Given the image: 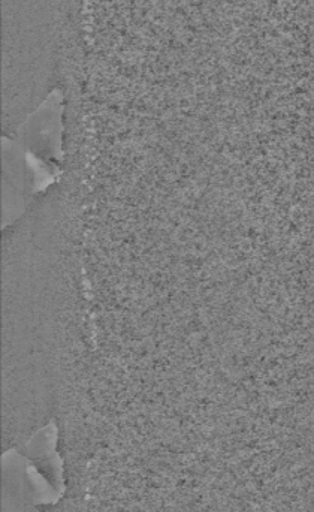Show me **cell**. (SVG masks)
<instances>
[{
    "instance_id": "6da1fadb",
    "label": "cell",
    "mask_w": 314,
    "mask_h": 512,
    "mask_svg": "<svg viewBox=\"0 0 314 512\" xmlns=\"http://www.w3.org/2000/svg\"><path fill=\"white\" fill-rule=\"evenodd\" d=\"M3 444L23 448L56 420L86 324L80 248L57 183L3 228Z\"/></svg>"
},
{
    "instance_id": "3957f363",
    "label": "cell",
    "mask_w": 314,
    "mask_h": 512,
    "mask_svg": "<svg viewBox=\"0 0 314 512\" xmlns=\"http://www.w3.org/2000/svg\"><path fill=\"white\" fill-rule=\"evenodd\" d=\"M27 152L12 138L3 144V221L6 225L24 215L35 200V174Z\"/></svg>"
},
{
    "instance_id": "7a4b0ae2",
    "label": "cell",
    "mask_w": 314,
    "mask_h": 512,
    "mask_svg": "<svg viewBox=\"0 0 314 512\" xmlns=\"http://www.w3.org/2000/svg\"><path fill=\"white\" fill-rule=\"evenodd\" d=\"M83 0H2V129L9 138L59 92Z\"/></svg>"
}]
</instances>
